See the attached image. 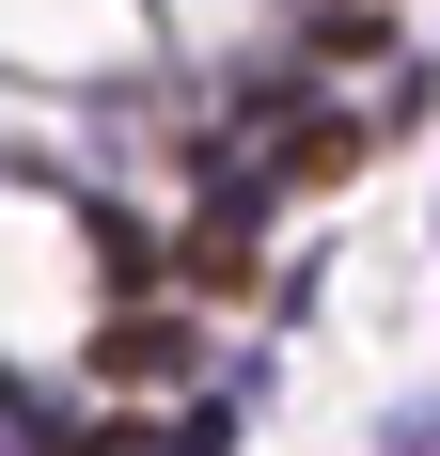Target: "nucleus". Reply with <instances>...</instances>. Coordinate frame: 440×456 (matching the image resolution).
Wrapping results in <instances>:
<instances>
[{"instance_id":"nucleus-1","label":"nucleus","mask_w":440,"mask_h":456,"mask_svg":"<svg viewBox=\"0 0 440 456\" xmlns=\"http://www.w3.org/2000/svg\"><path fill=\"white\" fill-rule=\"evenodd\" d=\"M378 456H440V394H409V410L378 425Z\"/></svg>"}]
</instances>
